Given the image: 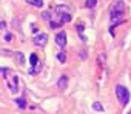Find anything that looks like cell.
<instances>
[{"mask_svg": "<svg viewBox=\"0 0 131 114\" xmlns=\"http://www.w3.org/2000/svg\"><path fill=\"white\" fill-rule=\"evenodd\" d=\"M128 114H131V111H129V112H128Z\"/></svg>", "mask_w": 131, "mask_h": 114, "instance_id": "ac0fdd59", "label": "cell"}, {"mask_svg": "<svg viewBox=\"0 0 131 114\" xmlns=\"http://www.w3.org/2000/svg\"><path fill=\"white\" fill-rule=\"evenodd\" d=\"M54 40H56V45H57V46L65 48V46H67V34H65V31L57 32L56 37H54Z\"/></svg>", "mask_w": 131, "mask_h": 114, "instance_id": "277c9868", "label": "cell"}, {"mask_svg": "<svg viewBox=\"0 0 131 114\" xmlns=\"http://www.w3.org/2000/svg\"><path fill=\"white\" fill-rule=\"evenodd\" d=\"M31 31L32 32H37V26H31Z\"/></svg>", "mask_w": 131, "mask_h": 114, "instance_id": "e0dca14e", "label": "cell"}, {"mask_svg": "<svg viewBox=\"0 0 131 114\" xmlns=\"http://www.w3.org/2000/svg\"><path fill=\"white\" fill-rule=\"evenodd\" d=\"M11 37H13L11 34H6V36H5V40H11Z\"/></svg>", "mask_w": 131, "mask_h": 114, "instance_id": "2e32d148", "label": "cell"}, {"mask_svg": "<svg viewBox=\"0 0 131 114\" xmlns=\"http://www.w3.org/2000/svg\"><path fill=\"white\" fill-rule=\"evenodd\" d=\"M26 3L34 5L36 8H42L43 6V0H26Z\"/></svg>", "mask_w": 131, "mask_h": 114, "instance_id": "9c48e42d", "label": "cell"}, {"mask_svg": "<svg viewBox=\"0 0 131 114\" xmlns=\"http://www.w3.org/2000/svg\"><path fill=\"white\" fill-rule=\"evenodd\" d=\"M54 11H56V20H49V26L52 29L60 28V26H63L65 23H68L71 20V9L68 6L59 5V6L54 8Z\"/></svg>", "mask_w": 131, "mask_h": 114, "instance_id": "6da1fadb", "label": "cell"}, {"mask_svg": "<svg viewBox=\"0 0 131 114\" xmlns=\"http://www.w3.org/2000/svg\"><path fill=\"white\" fill-rule=\"evenodd\" d=\"M17 62L19 63H25V57H23L22 52H17Z\"/></svg>", "mask_w": 131, "mask_h": 114, "instance_id": "9a60e30c", "label": "cell"}, {"mask_svg": "<svg viewBox=\"0 0 131 114\" xmlns=\"http://www.w3.org/2000/svg\"><path fill=\"white\" fill-rule=\"evenodd\" d=\"M96 3H97V0H86V8H94L96 6Z\"/></svg>", "mask_w": 131, "mask_h": 114, "instance_id": "5bb4252c", "label": "cell"}, {"mask_svg": "<svg viewBox=\"0 0 131 114\" xmlns=\"http://www.w3.org/2000/svg\"><path fill=\"white\" fill-rule=\"evenodd\" d=\"M116 96H117V99H119V102L122 105H126L129 102V91L125 86H122V85L116 86Z\"/></svg>", "mask_w": 131, "mask_h": 114, "instance_id": "3957f363", "label": "cell"}, {"mask_svg": "<svg viewBox=\"0 0 131 114\" xmlns=\"http://www.w3.org/2000/svg\"><path fill=\"white\" fill-rule=\"evenodd\" d=\"M56 59H57L60 63H63L65 60H67V54H65L63 51H60V52H57V54H56Z\"/></svg>", "mask_w": 131, "mask_h": 114, "instance_id": "30bf717a", "label": "cell"}, {"mask_svg": "<svg viewBox=\"0 0 131 114\" xmlns=\"http://www.w3.org/2000/svg\"><path fill=\"white\" fill-rule=\"evenodd\" d=\"M93 109H94V111H99V112H102V111H103V106H102L99 102H94V103H93Z\"/></svg>", "mask_w": 131, "mask_h": 114, "instance_id": "4fadbf2b", "label": "cell"}, {"mask_svg": "<svg viewBox=\"0 0 131 114\" xmlns=\"http://www.w3.org/2000/svg\"><path fill=\"white\" fill-rule=\"evenodd\" d=\"M29 63H31V66H37V68H40L39 57H37V54H36V52H32V54L29 55Z\"/></svg>", "mask_w": 131, "mask_h": 114, "instance_id": "ba28073f", "label": "cell"}, {"mask_svg": "<svg viewBox=\"0 0 131 114\" xmlns=\"http://www.w3.org/2000/svg\"><path fill=\"white\" fill-rule=\"evenodd\" d=\"M17 82H19V79H17L16 76L11 79V82H9V80H6V83H8V86H9L11 93H17Z\"/></svg>", "mask_w": 131, "mask_h": 114, "instance_id": "52a82bcc", "label": "cell"}, {"mask_svg": "<svg viewBox=\"0 0 131 114\" xmlns=\"http://www.w3.org/2000/svg\"><path fill=\"white\" fill-rule=\"evenodd\" d=\"M46 42H48V36H46L45 32L37 34V36L32 39V43H34L36 46H45V45H46Z\"/></svg>", "mask_w": 131, "mask_h": 114, "instance_id": "5b68a950", "label": "cell"}, {"mask_svg": "<svg viewBox=\"0 0 131 114\" xmlns=\"http://www.w3.org/2000/svg\"><path fill=\"white\" fill-rule=\"evenodd\" d=\"M42 19L46 20V22H49V20L52 19V17H51V11H43V13H42Z\"/></svg>", "mask_w": 131, "mask_h": 114, "instance_id": "8fae6325", "label": "cell"}, {"mask_svg": "<svg viewBox=\"0 0 131 114\" xmlns=\"http://www.w3.org/2000/svg\"><path fill=\"white\" fill-rule=\"evenodd\" d=\"M16 105H17L19 108H26V102H25V99H17V100H16Z\"/></svg>", "mask_w": 131, "mask_h": 114, "instance_id": "7c38bea8", "label": "cell"}, {"mask_svg": "<svg viewBox=\"0 0 131 114\" xmlns=\"http://www.w3.org/2000/svg\"><path fill=\"white\" fill-rule=\"evenodd\" d=\"M67 86H68V77H67V76H62V77L57 80V88L62 89V91H65V89H67Z\"/></svg>", "mask_w": 131, "mask_h": 114, "instance_id": "8992f818", "label": "cell"}, {"mask_svg": "<svg viewBox=\"0 0 131 114\" xmlns=\"http://www.w3.org/2000/svg\"><path fill=\"white\" fill-rule=\"evenodd\" d=\"M125 14V3L122 0H116V2L111 5L110 8V19H111V32H113V28L114 25H119L122 23V17Z\"/></svg>", "mask_w": 131, "mask_h": 114, "instance_id": "7a4b0ae2", "label": "cell"}]
</instances>
